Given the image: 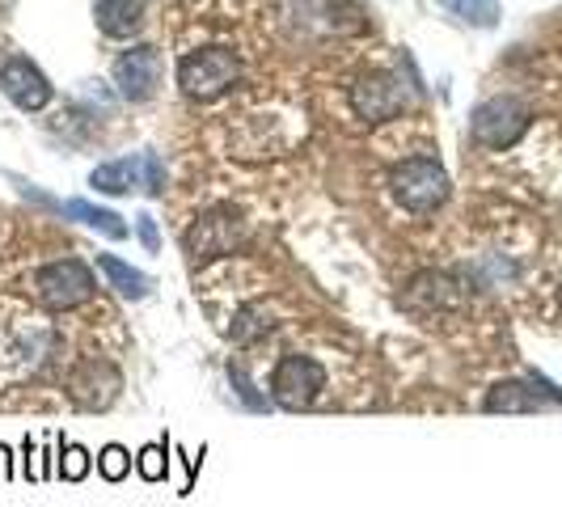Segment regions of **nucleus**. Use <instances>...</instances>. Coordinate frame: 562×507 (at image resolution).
Here are the masks:
<instances>
[{
    "label": "nucleus",
    "mask_w": 562,
    "mask_h": 507,
    "mask_svg": "<svg viewBox=\"0 0 562 507\" xmlns=\"http://www.w3.org/2000/svg\"><path fill=\"white\" fill-rule=\"evenodd\" d=\"M390 191H394V199L406 212L427 216V212L445 207V199H449V191H452L449 169L440 166L436 157H411V161H402V166L390 173Z\"/></svg>",
    "instance_id": "f257e3e1"
},
{
    "label": "nucleus",
    "mask_w": 562,
    "mask_h": 507,
    "mask_svg": "<svg viewBox=\"0 0 562 507\" xmlns=\"http://www.w3.org/2000/svg\"><path fill=\"white\" fill-rule=\"evenodd\" d=\"M237 81H241V59L228 47H203L178 64V84L187 89V98H199V102L221 98Z\"/></svg>",
    "instance_id": "f03ea898"
},
{
    "label": "nucleus",
    "mask_w": 562,
    "mask_h": 507,
    "mask_svg": "<svg viewBox=\"0 0 562 507\" xmlns=\"http://www.w3.org/2000/svg\"><path fill=\"white\" fill-rule=\"evenodd\" d=\"M89 187L102 191V195H132V191H144V195H166V166L157 153H136V157H119V161H106L89 173Z\"/></svg>",
    "instance_id": "7ed1b4c3"
},
{
    "label": "nucleus",
    "mask_w": 562,
    "mask_h": 507,
    "mask_svg": "<svg viewBox=\"0 0 562 507\" xmlns=\"http://www.w3.org/2000/svg\"><path fill=\"white\" fill-rule=\"evenodd\" d=\"M326 390V372L310 356H283L271 372V402L283 410H310Z\"/></svg>",
    "instance_id": "20e7f679"
},
{
    "label": "nucleus",
    "mask_w": 562,
    "mask_h": 507,
    "mask_svg": "<svg viewBox=\"0 0 562 507\" xmlns=\"http://www.w3.org/2000/svg\"><path fill=\"white\" fill-rule=\"evenodd\" d=\"M470 132H474V140L482 148L504 153V148H512L529 132V106L520 98H491V102H482L479 111H474Z\"/></svg>",
    "instance_id": "39448f33"
},
{
    "label": "nucleus",
    "mask_w": 562,
    "mask_h": 507,
    "mask_svg": "<svg viewBox=\"0 0 562 507\" xmlns=\"http://www.w3.org/2000/svg\"><path fill=\"white\" fill-rule=\"evenodd\" d=\"M246 237V221H241V212H233V207H221V212H207V216H199L195 225L187 228V258H191V267H203V262H212V258H221V254H233V246Z\"/></svg>",
    "instance_id": "423d86ee"
},
{
    "label": "nucleus",
    "mask_w": 562,
    "mask_h": 507,
    "mask_svg": "<svg viewBox=\"0 0 562 507\" xmlns=\"http://www.w3.org/2000/svg\"><path fill=\"white\" fill-rule=\"evenodd\" d=\"M34 292L47 309H72V305L93 296V271L77 258H59L34 275Z\"/></svg>",
    "instance_id": "0eeeda50"
},
{
    "label": "nucleus",
    "mask_w": 562,
    "mask_h": 507,
    "mask_svg": "<svg viewBox=\"0 0 562 507\" xmlns=\"http://www.w3.org/2000/svg\"><path fill=\"white\" fill-rule=\"evenodd\" d=\"M351 111L360 114L364 123H390L397 114L406 111V102H411V93H406V84L402 77L394 72H364L360 81L351 84Z\"/></svg>",
    "instance_id": "6e6552de"
},
{
    "label": "nucleus",
    "mask_w": 562,
    "mask_h": 507,
    "mask_svg": "<svg viewBox=\"0 0 562 507\" xmlns=\"http://www.w3.org/2000/svg\"><path fill=\"white\" fill-rule=\"evenodd\" d=\"M114 84H119V93L127 102H148L157 93V84H161V52L148 47V43L127 47L123 56L114 59Z\"/></svg>",
    "instance_id": "1a4fd4ad"
},
{
    "label": "nucleus",
    "mask_w": 562,
    "mask_h": 507,
    "mask_svg": "<svg viewBox=\"0 0 562 507\" xmlns=\"http://www.w3.org/2000/svg\"><path fill=\"white\" fill-rule=\"evenodd\" d=\"M0 93H4L18 111L34 114L52 102V93H56V89H52V81H47L30 59L13 56V59H4V64H0Z\"/></svg>",
    "instance_id": "9d476101"
},
{
    "label": "nucleus",
    "mask_w": 562,
    "mask_h": 507,
    "mask_svg": "<svg viewBox=\"0 0 562 507\" xmlns=\"http://www.w3.org/2000/svg\"><path fill=\"white\" fill-rule=\"evenodd\" d=\"M550 402H562L559 390L546 385L541 376H529V381H499L486 394V410H541Z\"/></svg>",
    "instance_id": "9b49d317"
},
{
    "label": "nucleus",
    "mask_w": 562,
    "mask_h": 507,
    "mask_svg": "<svg viewBox=\"0 0 562 507\" xmlns=\"http://www.w3.org/2000/svg\"><path fill=\"white\" fill-rule=\"evenodd\" d=\"M93 18L106 38H136L144 26V0H93Z\"/></svg>",
    "instance_id": "f8f14e48"
},
{
    "label": "nucleus",
    "mask_w": 562,
    "mask_h": 507,
    "mask_svg": "<svg viewBox=\"0 0 562 507\" xmlns=\"http://www.w3.org/2000/svg\"><path fill=\"white\" fill-rule=\"evenodd\" d=\"M98 271L111 280V288L119 296H127V301H144L148 292H153V280L136 271L132 262H123V258H114V254H98Z\"/></svg>",
    "instance_id": "ddd939ff"
},
{
    "label": "nucleus",
    "mask_w": 562,
    "mask_h": 507,
    "mask_svg": "<svg viewBox=\"0 0 562 507\" xmlns=\"http://www.w3.org/2000/svg\"><path fill=\"white\" fill-rule=\"evenodd\" d=\"M64 216H72V221H81V225L98 228L102 237H111V241H123L132 228L123 225V216L111 212V207H93V203H85V199H68L64 203Z\"/></svg>",
    "instance_id": "4468645a"
},
{
    "label": "nucleus",
    "mask_w": 562,
    "mask_h": 507,
    "mask_svg": "<svg viewBox=\"0 0 562 507\" xmlns=\"http://www.w3.org/2000/svg\"><path fill=\"white\" fill-rule=\"evenodd\" d=\"M445 9H452L461 22H474V26H495L499 22V0H440Z\"/></svg>",
    "instance_id": "2eb2a0df"
},
{
    "label": "nucleus",
    "mask_w": 562,
    "mask_h": 507,
    "mask_svg": "<svg viewBox=\"0 0 562 507\" xmlns=\"http://www.w3.org/2000/svg\"><path fill=\"white\" fill-rule=\"evenodd\" d=\"M89 449H81V444H72V440H64L59 436V465H56V478L64 482H81L85 474H89Z\"/></svg>",
    "instance_id": "dca6fc26"
},
{
    "label": "nucleus",
    "mask_w": 562,
    "mask_h": 507,
    "mask_svg": "<svg viewBox=\"0 0 562 507\" xmlns=\"http://www.w3.org/2000/svg\"><path fill=\"white\" fill-rule=\"evenodd\" d=\"M169 440H161V444H148V449H140V457H136V470H140L144 482H166L169 474Z\"/></svg>",
    "instance_id": "f3484780"
},
{
    "label": "nucleus",
    "mask_w": 562,
    "mask_h": 507,
    "mask_svg": "<svg viewBox=\"0 0 562 507\" xmlns=\"http://www.w3.org/2000/svg\"><path fill=\"white\" fill-rule=\"evenodd\" d=\"M98 474L106 482H123L132 474V452L123 449V444H106V449L98 452Z\"/></svg>",
    "instance_id": "a211bd4d"
},
{
    "label": "nucleus",
    "mask_w": 562,
    "mask_h": 507,
    "mask_svg": "<svg viewBox=\"0 0 562 507\" xmlns=\"http://www.w3.org/2000/svg\"><path fill=\"white\" fill-rule=\"evenodd\" d=\"M228 381H233V390H237V397L250 406V410H271V402L254 390V381L246 376V368L241 364H228Z\"/></svg>",
    "instance_id": "6ab92c4d"
},
{
    "label": "nucleus",
    "mask_w": 562,
    "mask_h": 507,
    "mask_svg": "<svg viewBox=\"0 0 562 507\" xmlns=\"http://www.w3.org/2000/svg\"><path fill=\"white\" fill-rule=\"evenodd\" d=\"M267 330H271V322H267L262 309H241L237 322H233V338H237V342H250V338L267 335Z\"/></svg>",
    "instance_id": "aec40b11"
},
{
    "label": "nucleus",
    "mask_w": 562,
    "mask_h": 507,
    "mask_svg": "<svg viewBox=\"0 0 562 507\" xmlns=\"http://www.w3.org/2000/svg\"><path fill=\"white\" fill-rule=\"evenodd\" d=\"M136 233H140V241H144V250H148V254L161 250V233H157V221H153L148 212H140V216H136Z\"/></svg>",
    "instance_id": "412c9836"
},
{
    "label": "nucleus",
    "mask_w": 562,
    "mask_h": 507,
    "mask_svg": "<svg viewBox=\"0 0 562 507\" xmlns=\"http://www.w3.org/2000/svg\"><path fill=\"white\" fill-rule=\"evenodd\" d=\"M22 452H26V461H22V478H34V452H38V444H34V440H26V444H22Z\"/></svg>",
    "instance_id": "4be33fe9"
}]
</instances>
